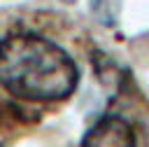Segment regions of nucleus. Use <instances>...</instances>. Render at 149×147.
I'll list each match as a JSON object with an SVG mask.
<instances>
[{
    "label": "nucleus",
    "mask_w": 149,
    "mask_h": 147,
    "mask_svg": "<svg viewBox=\"0 0 149 147\" xmlns=\"http://www.w3.org/2000/svg\"><path fill=\"white\" fill-rule=\"evenodd\" d=\"M65 2H72V0H65Z\"/></svg>",
    "instance_id": "20e7f679"
},
{
    "label": "nucleus",
    "mask_w": 149,
    "mask_h": 147,
    "mask_svg": "<svg viewBox=\"0 0 149 147\" xmlns=\"http://www.w3.org/2000/svg\"><path fill=\"white\" fill-rule=\"evenodd\" d=\"M0 84L23 100H63L77 89L79 68L54 40L14 33L0 42Z\"/></svg>",
    "instance_id": "f257e3e1"
},
{
    "label": "nucleus",
    "mask_w": 149,
    "mask_h": 147,
    "mask_svg": "<svg viewBox=\"0 0 149 147\" xmlns=\"http://www.w3.org/2000/svg\"><path fill=\"white\" fill-rule=\"evenodd\" d=\"M93 12L98 14V19L102 23H114L116 21V9H119V0H93L91 2Z\"/></svg>",
    "instance_id": "7ed1b4c3"
},
{
    "label": "nucleus",
    "mask_w": 149,
    "mask_h": 147,
    "mask_svg": "<svg viewBox=\"0 0 149 147\" xmlns=\"http://www.w3.org/2000/svg\"><path fill=\"white\" fill-rule=\"evenodd\" d=\"M79 147H135V133L123 117L105 114L86 131Z\"/></svg>",
    "instance_id": "f03ea898"
}]
</instances>
